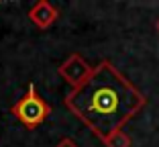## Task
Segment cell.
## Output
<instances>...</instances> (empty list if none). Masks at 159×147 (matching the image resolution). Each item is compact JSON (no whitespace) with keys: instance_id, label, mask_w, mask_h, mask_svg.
<instances>
[{"instance_id":"7","label":"cell","mask_w":159,"mask_h":147,"mask_svg":"<svg viewBox=\"0 0 159 147\" xmlns=\"http://www.w3.org/2000/svg\"><path fill=\"white\" fill-rule=\"evenodd\" d=\"M155 31H157V35H159V19L155 21Z\"/></svg>"},{"instance_id":"3","label":"cell","mask_w":159,"mask_h":147,"mask_svg":"<svg viewBox=\"0 0 159 147\" xmlns=\"http://www.w3.org/2000/svg\"><path fill=\"white\" fill-rule=\"evenodd\" d=\"M57 74H59V76L63 78L71 88H78L80 84H84V82L90 78V74H92V66H90L80 53H71L66 62L57 67Z\"/></svg>"},{"instance_id":"5","label":"cell","mask_w":159,"mask_h":147,"mask_svg":"<svg viewBox=\"0 0 159 147\" xmlns=\"http://www.w3.org/2000/svg\"><path fill=\"white\" fill-rule=\"evenodd\" d=\"M131 143H133L131 137L120 129V131H116L114 135H110V137L104 141V145L106 147H131Z\"/></svg>"},{"instance_id":"6","label":"cell","mask_w":159,"mask_h":147,"mask_svg":"<svg viewBox=\"0 0 159 147\" xmlns=\"http://www.w3.org/2000/svg\"><path fill=\"white\" fill-rule=\"evenodd\" d=\"M55 147H80V145H78V143H75L71 137H63V139H61V141L57 143Z\"/></svg>"},{"instance_id":"4","label":"cell","mask_w":159,"mask_h":147,"mask_svg":"<svg viewBox=\"0 0 159 147\" xmlns=\"http://www.w3.org/2000/svg\"><path fill=\"white\" fill-rule=\"evenodd\" d=\"M29 19H31V23H33L35 27L47 29L59 19V10H57L51 2H47V0H39V2H35V4L31 6Z\"/></svg>"},{"instance_id":"1","label":"cell","mask_w":159,"mask_h":147,"mask_svg":"<svg viewBox=\"0 0 159 147\" xmlns=\"http://www.w3.org/2000/svg\"><path fill=\"white\" fill-rule=\"evenodd\" d=\"M145 104L147 96L108 59L92 67L88 80L78 88H71L66 96L67 110L102 143L135 119Z\"/></svg>"},{"instance_id":"2","label":"cell","mask_w":159,"mask_h":147,"mask_svg":"<svg viewBox=\"0 0 159 147\" xmlns=\"http://www.w3.org/2000/svg\"><path fill=\"white\" fill-rule=\"evenodd\" d=\"M10 113H12L27 129H37L39 125H43L47 121V117L51 114V106L41 98L37 88L31 84L27 88V92H25V96H20L12 104Z\"/></svg>"}]
</instances>
